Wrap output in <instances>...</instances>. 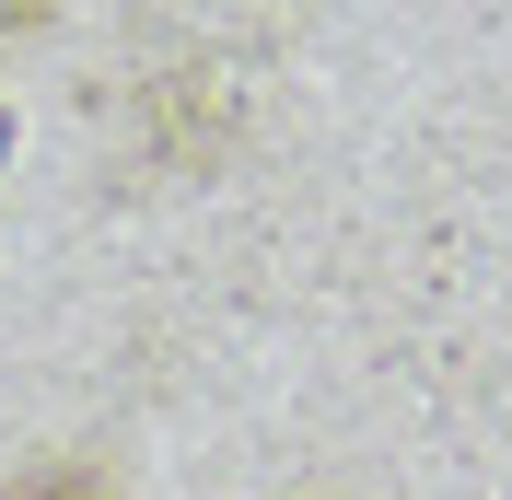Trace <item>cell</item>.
Segmentation results:
<instances>
[{
	"mask_svg": "<svg viewBox=\"0 0 512 500\" xmlns=\"http://www.w3.org/2000/svg\"><path fill=\"white\" fill-rule=\"evenodd\" d=\"M0 152H12V117H0Z\"/></svg>",
	"mask_w": 512,
	"mask_h": 500,
	"instance_id": "obj_2",
	"label": "cell"
},
{
	"mask_svg": "<svg viewBox=\"0 0 512 500\" xmlns=\"http://www.w3.org/2000/svg\"><path fill=\"white\" fill-rule=\"evenodd\" d=\"M0 500H128L105 466H82V454H59V466H24V477H0Z\"/></svg>",
	"mask_w": 512,
	"mask_h": 500,
	"instance_id": "obj_1",
	"label": "cell"
}]
</instances>
